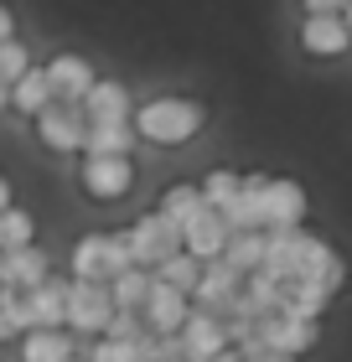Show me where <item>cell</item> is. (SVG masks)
Returning <instances> with one entry per match:
<instances>
[{"mask_svg": "<svg viewBox=\"0 0 352 362\" xmlns=\"http://www.w3.org/2000/svg\"><path fill=\"white\" fill-rule=\"evenodd\" d=\"M203 124H208V109L197 104V98H181V93L150 98V104H140L130 114L135 140H150V145H187Z\"/></svg>", "mask_w": 352, "mask_h": 362, "instance_id": "obj_1", "label": "cell"}, {"mask_svg": "<svg viewBox=\"0 0 352 362\" xmlns=\"http://www.w3.org/2000/svg\"><path fill=\"white\" fill-rule=\"evenodd\" d=\"M135 269L130 264V243H125V228L120 233H83L68 254V274L83 279V285H109L114 274Z\"/></svg>", "mask_w": 352, "mask_h": 362, "instance_id": "obj_2", "label": "cell"}, {"mask_svg": "<svg viewBox=\"0 0 352 362\" xmlns=\"http://www.w3.org/2000/svg\"><path fill=\"white\" fill-rule=\"evenodd\" d=\"M114 316L109 290L104 285H83V279H68V300H62V332L68 337H104V326Z\"/></svg>", "mask_w": 352, "mask_h": 362, "instance_id": "obj_3", "label": "cell"}, {"mask_svg": "<svg viewBox=\"0 0 352 362\" xmlns=\"http://www.w3.org/2000/svg\"><path fill=\"white\" fill-rule=\"evenodd\" d=\"M259 228L285 233V228H306V192L290 176H264L259 187Z\"/></svg>", "mask_w": 352, "mask_h": 362, "instance_id": "obj_4", "label": "cell"}, {"mask_svg": "<svg viewBox=\"0 0 352 362\" xmlns=\"http://www.w3.org/2000/svg\"><path fill=\"white\" fill-rule=\"evenodd\" d=\"M125 243H130V264H135V269H156L161 259L181 254V233L161 218V212H145V218H135V223L125 228Z\"/></svg>", "mask_w": 352, "mask_h": 362, "instance_id": "obj_5", "label": "cell"}, {"mask_svg": "<svg viewBox=\"0 0 352 362\" xmlns=\"http://www.w3.org/2000/svg\"><path fill=\"white\" fill-rule=\"evenodd\" d=\"M316 337H322L316 321H295V316H285V310H270V316L254 321V341H259V347L280 352V357H295V362L316 347Z\"/></svg>", "mask_w": 352, "mask_h": 362, "instance_id": "obj_6", "label": "cell"}, {"mask_svg": "<svg viewBox=\"0 0 352 362\" xmlns=\"http://www.w3.org/2000/svg\"><path fill=\"white\" fill-rule=\"evenodd\" d=\"M83 192L93 197V202H120V197L135 187V160L130 156H83Z\"/></svg>", "mask_w": 352, "mask_h": 362, "instance_id": "obj_7", "label": "cell"}, {"mask_svg": "<svg viewBox=\"0 0 352 362\" xmlns=\"http://www.w3.org/2000/svg\"><path fill=\"white\" fill-rule=\"evenodd\" d=\"M176 341H181V362H212L217 352H228V326L208 310H187Z\"/></svg>", "mask_w": 352, "mask_h": 362, "instance_id": "obj_8", "label": "cell"}, {"mask_svg": "<svg viewBox=\"0 0 352 362\" xmlns=\"http://www.w3.org/2000/svg\"><path fill=\"white\" fill-rule=\"evenodd\" d=\"M239 285H244V274H233L223 259H212V264H203V274H197V285H192L187 300H192V310H208V316L223 321V310L233 305Z\"/></svg>", "mask_w": 352, "mask_h": 362, "instance_id": "obj_9", "label": "cell"}, {"mask_svg": "<svg viewBox=\"0 0 352 362\" xmlns=\"http://www.w3.org/2000/svg\"><path fill=\"white\" fill-rule=\"evenodd\" d=\"M42 78H47V88H52V104H78L83 93L93 88V62L89 57H78V52H57L52 62L42 68Z\"/></svg>", "mask_w": 352, "mask_h": 362, "instance_id": "obj_10", "label": "cell"}, {"mask_svg": "<svg viewBox=\"0 0 352 362\" xmlns=\"http://www.w3.org/2000/svg\"><path fill=\"white\" fill-rule=\"evenodd\" d=\"M187 310H192L187 295H176V290H166V285H156V279H150V295H145V305H140L145 337H176L181 321H187Z\"/></svg>", "mask_w": 352, "mask_h": 362, "instance_id": "obj_11", "label": "cell"}, {"mask_svg": "<svg viewBox=\"0 0 352 362\" xmlns=\"http://www.w3.org/2000/svg\"><path fill=\"white\" fill-rule=\"evenodd\" d=\"M83 129H89V119L78 104H47L37 114V135L47 151H83Z\"/></svg>", "mask_w": 352, "mask_h": 362, "instance_id": "obj_12", "label": "cell"}, {"mask_svg": "<svg viewBox=\"0 0 352 362\" xmlns=\"http://www.w3.org/2000/svg\"><path fill=\"white\" fill-rule=\"evenodd\" d=\"M83 119L89 124H125L130 114H135V104H130V88L114 83V78H93V88L78 98Z\"/></svg>", "mask_w": 352, "mask_h": 362, "instance_id": "obj_13", "label": "cell"}, {"mask_svg": "<svg viewBox=\"0 0 352 362\" xmlns=\"http://www.w3.org/2000/svg\"><path fill=\"white\" fill-rule=\"evenodd\" d=\"M62 300H68V279L47 274L37 290L21 295L26 305V332H62Z\"/></svg>", "mask_w": 352, "mask_h": 362, "instance_id": "obj_14", "label": "cell"}, {"mask_svg": "<svg viewBox=\"0 0 352 362\" xmlns=\"http://www.w3.org/2000/svg\"><path fill=\"white\" fill-rule=\"evenodd\" d=\"M47 274H52V259H47V254L37 249V243H26V249L0 254V285H6V290H16V295L37 290Z\"/></svg>", "mask_w": 352, "mask_h": 362, "instance_id": "obj_15", "label": "cell"}, {"mask_svg": "<svg viewBox=\"0 0 352 362\" xmlns=\"http://www.w3.org/2000/svg\"><path fill=\"white\" fill-rule=\"evenodd\" d=\"M223 243H228V223L217 218V212H203L197 223L181 228V254L197 259V264H212V259H223Z\"/></svg>", "mask_w": 352, "mask_h": 362, "instance_id": "obj_16", "label": "cell"}, {"mask_svg": "<svg viewBox=\"0 0 352 362\" xmlns=\"http://www.w3.org/2000/svg\"><path fill=\"white\" fill-rule=\"evenodd\" d=\"M347 16H306V26H300V47L316 57H342L347 52Z\"/></svg>", "mask_w": 352, "mask_h": 362, "instance_id": "obj_17", "label": "cell"}, {"mask_svg": "<svg viewBox=\"0 0 352 362\" xmlns=\"http://www.w3.org/2000/svg\"><path fill=\"white\" fill-rule=\"evenodd\" d=\"M156 212H161V218L181 233V228L197 223L208 207H203V192H197L192 181H176V187H166V192H161V207H156Z\"/></svg>", "mask_w": 352, "mask_h": 362, "instance_id": "obj_18", "label": "cell"}, {"mask_svg": "<svg viewBox=\"0 0 352 362\" xmlns=\"http://www.w3.org/2000/svg\"><path fill=\"white\" fill-rule=\"evenodd\" d=\"M78 341L68 332H21V362H73Z\"/></svg>", "mask_w": 352, "mask_h": 362, "instance_id": "obj_19", "label": "cell"}, {"mask_svg": "<svg viewBox=\"0 0 352 362\" xmlns=\"http://www.w3.org/2000/svg\"><path fill=\"white\" fill-rule=\"evenodd\" d=\"M135 151V129L125 124H89L83 129V156H130Z\"/></svg>", "mask_w": 352, "mask_h": 362, "instance_id": "obj_20", "label": "cell"}, {"mask_svg": "<svg viewBox=\"0 0 352 362\" xmlns=\"http://www.w3.org/2000/svg\"><path fill=\"white\" fill-rule=\"evenodd\" d=\"M104 290H109V305L114 310H135V316H140V305L150 295V269H125V274H114Z\"/></svg>", "mask_w": 352, "mask_h": 362, "instance_id": "obj_21", "label": "cell"}, {"mask_svg": "<svg viewBox=\"0 0 352 362\" xmlns=\"http://www.w3.org/2000/svg\"><path fill=\"white\" fill-rule=\"evenodd\" d=\"M6 98L21 114H42L47 104H52V88H47V78H42V68H26L21 78H16V83L6 88Z\"/></svg>", "mask_w": 352, "mask_h": 362, "instance_id": "obj_22", "label": "cell"}, {"mask_svg": "<svg viewBox=\"0 0 352 362\" xmlns=\"http://www.w3.org/2000/svg\"><path fill=\"white\" fill-rule=\"evenodd\" d=\"M223 264H228L233 274H254V269L264 264V233H228Z\"/></svg>", "mask_w": 352, "mask_h": 362, "instance_id": "obj_23", "label": "cell"}, {"mask_svg": "<svg viewBox=\"0 0 352 362\" xmlns=\"http://www.w3.org/2000/svg\"><path fill=\"white\" fill-rule=\"evenodd\" d=\"M197 274H203V264H197V259H187V254H171V259H161V264L150 269V279H156V285L176 290V295H192Z\"/></svg>", "mask_w": 352, "mask_h": 362, "instance_id": "obj_24", "label": "cell"}, {"mask_svg": "<svg viewBox=\"0 0 352 362\" xmlns=\"http://www.w3.org/2000/svg\"><path fill=\"white\" fill-rule=\"evenodd\" d=\"M31 233H37V223H31V212L26 207H6L0 212V254H11V249H26Z\"/></svg>", "mask_w": 352, "mask_h": 362, "instance_id": "obj_25", "label": "cell"}, {"mask_svg": "<svg viewBox=\"0 0 352 362\" xmlns=\"http://www.w3.org/2000/svg\"><path fill=\"white\" fill-rule=\"evenodd\" d=\"M197 192H203V207L208 212H223L228 202H233V192H239V171H208L203 181H197Z\"/></svg>", "mask_w": 352, "mask_h": 362, "instance_id": "obj_26", "label": "cell"}, {"mask_svg": "<svg viewBox=\"0 0 352 362\" xmlns=\"http://www.w3.org/2000/svg\"><path fill=\"white\" fill-rule=\"evenodd\" d=\"M78 357L83 362H145L140 357V341H104V337H98L89 352H78Z\"/></svg>", "mask_w": 352, "mask_h": 362, "instance_id": "obj_27", "label": "cell"}, {"mask_svg": "<svg viewBox=\"0 0 352 362\" xmlns=\"http://www.w3.org/2000/svg\"><path fill=\"white\" fill-rule=\"evenodd\" d=\"M26 332V305H21V295L0 285V341L6 337H21Z\"/></svg>", "mask_w": 352, "mask_h": 362, "instance_id": "obj_28", "label": "cell"}, {"mask_svg": "<svg viewBox=\"0 0 352 362\" xmlns=\"http://www.w3.org/2000/svg\"><path fill=\"white\" fill-rule=\"evenodd\" d=\"M26 68H31V57H26V47H21V42H16V37H11V42H0V83H6V88H11V83H16V78H21Z\"/></svg>", "mask_w": 352, "mask_h": 362, "instance_id": "obj_29", "label": "cell"}, {"mask_svg": "<svg viewBox=\"0 0 352 362\" xmlns=\"http://www.w3.org/2000/svg\"><path fill=\"white\" fill-rule=\"evenodd\" d=\"M140 337H145V326H140L135 310H114L109 326H104V341H140Z\"/></svg>", "mask_w": 352, "mask_h": 362, "instance_id": "obj_30", "label": "cell"}, {"mask_svg": "<svg viewBox=\"0 0 352 362\" xmlns=\"http://www.w3.org/2000/svg\"><path fill=\"white\" fill-rule=\"evenodd\" d=\"M306 16H347V0H306Z\"/></svg>", "mask_w": 352, "mask_h": 362, "instance_id": "obj_31", "label": "cell"}, {"mask_svg": "<svg viewBox=\"0 0 352 362\" xmlns=\"http://www.w3.org/2000/svg\"><path fill=\"white\" fill-rule=\"evenodd\" d=\"M11 37H16V16L0 6V42H11Z\"/></svg>", "mask_w": 352, "mask_h": 362, "instance_id": "obj_32", "label": "cell"}, {"mask_svg": "<svg viewBox=\"0 0 352 362\" xmlns=\"http://www.w3.org/2000/svg\"><path fill=\"white\" fill-rule=\"evenodd\" d=\"M244 362H295V357H280V352H254V357H244Z\"/></svg>", "mask_w": 352, "mask_h": 362, "instance_id": "obj_33", "label": "cell"}, {"mask_svg": "<svg viewBox=\"0 0 352 362\" xmlns=\"http://www.w3.org/2000/svg\"><path fill=\"white\" fill-rule=\"evenodd\" d=\"M6 207H11V181L0 176V212H6Z\"/></svg>", "mask_w": 352, "mask_h": 362, "instance_id": "obj_34", "label": "cell"}, {"mask_svg": "<svg viewBox=\"0 0 352 362\" xmlns=\"http://www.w3.org/2000/svg\"><path fill=\"white\" fill-rule=\"evenodd\" d=\"M0 109H6V83H0Z\"/></svg>", "mask_w": 352, "mask_h": 362, "instance_id": "obj_35", "label": "cell"}, {"mask_svg": "<svg viewBox=\"0 0 352 362\" xmlns=\"http://www.w3.org/2000/svg\"><path fill=\"white\" fill-rule=\"evenodd\" d=\"M73 362H83V357H73Z\"/></svg>", "mask_w": 352, "mask_h": 362, "instance_id": "obj_36", "label": "cell"}]
</instances>
